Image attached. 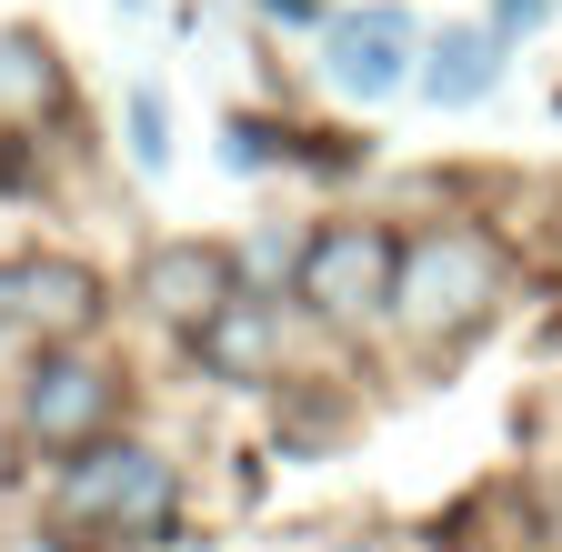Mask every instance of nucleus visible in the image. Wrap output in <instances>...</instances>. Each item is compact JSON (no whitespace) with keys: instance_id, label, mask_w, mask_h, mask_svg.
<instances>
[{"instance_id":"f257e3e1","label":"nucleus","mask_w":562,"mask_h":552,"mask_svg":"<svg viewBox=\"0 0 562 552\" xmlns=\"http://www.w3.org/2000/svg\"><path fill=\"white\" fill-rule=\"evenodd\" d=\"M50 522L60 532H91V542H151L171 522V462L140 452V442H101L60 472L50 493Z\"/></svg>"},{"instance_id":"f03ea898","label":"nucleus","mask_w":562,"mask_h":552,"mask_svg":"<svg viewBox=\"0 0 562 552\" xmlns=\"http://www.w3.org/2000/svg\"><path fill=\"white\" fill-rule=\"evenodd\" d=\"M492 292H503V251H492L482 232H422V241H402L392 312L412 331H462V322L492 312Z\"/></svg>"},{"instance_id":"7ed1b4c3","label":"nucleus","mask_w":562,"mask_h":552,"mask_svg":"<svg viewBox=\"0 0 562 552\" xmlns=\"http://www.w3.org/2000/svg\"><path fill=\"white\" fill-rule=\"evenodd\" d=\"M392 282H402V241L372 232V222H341L302 251V302L331 312V322H372L392 312Z\"/></svg>"},{"instance_id":"20e7f679","label":"nucleus","mask_w":562,"mask_h":552,"mask_svg":"<svg viewBox=\"0 0 562 552\" xmlns=\"http://www.w3.org/2000/svg\"><path fill=\"white\" fill-rule=\"evenodd\" d=\"M412 50H422V31L392 11V0H372V11H341L322 31V81L341 101H392L412 81Z\"/></svg>"},{"instance_id":"39448f33","label":"nucleus","mask_w":562,"mask_h":552,"mask_svg":"<svg viewBox=\"0 0 562 552\" xmlns=\"http://www.w3.org/2000/svg\"><path fill=\"white\" fill-rule=\"evenodd\" d=\"M21 423H31V442H50V452H81V442L111 423V372L81 362V352H50V362L31 372Z\"/></svg>"},{"instance_id":"423d86ee","label":"nucleus","mask_w":562,"mask_h":552,"mask_svg":"<svg viewBox=\"0 0 562 552\" xmlns=\"http://www.w3.org/2000/svg\"><path fill=\"white\" fill-rule=\"evenodd\" d=\"M232 302H241V271H232L222 241H171V251H151V312H161V322L211 331Z\"/></svg>"},{"instance_id":"0eeeda50","label":"nucleus","mask_w":562,"mask_h":552,"mask_svg":"<svg viewBox=\"0 0 562 552\" xmlns=\"http://www.w3.org/2000/svg\"><path fill=\"white\" fill-rule=\"evenodd\" d=\"M0 322H91V271H70V261H0Z\"/></svg>"},{"instance_id":"6e6552de","label":"nucleus","mask_w":562,"mask_h":552,"mask_svg":"<svg viewBox=\"0 0 562 552\" xmlns=\"http://www.w3.org/2000/svg\"><path fill=\"white\" fill-rule=\"evenodd\" d=\"M492 81H503V41H492V31H442L432 60H422V91H432L442 111H472Z\"/></svg>"},{"instance_id":"1a4fd4ad","label":"nucleus","mask_w":562,"mask_h":552,"mask_svg":"<svg viewBox=\"0 0 562 552\" xmlns=\"http://www.w3.org/2000/svg\"><path fill=\"white\" fill-rule=\"evenodd\" d=\"M201 352H211V372H261V362H271V322H261V302L241 292L222 322L201 331Z\"/></svg>"},{"instance_id":"9d476101","label":"nucleus","mask_w":562,"mask_h":552,"mask_svg":"<svg viewBox=\"0 0 562 552\" xmlns=\"http://www.w3.org/2000/svg\"><path fill=\"white\" fill-rule=\"evenodd\" d=\"M131 161H140V171L171 161V101H161L151 81H131Z\"/></svg>"},{"instance_id":"9b49d317","label":"nucleus","mask_w":562,"mask_h":552,"mask_svg":"<svg viewBox=\"0 0 562 552\" xmlns=\"http://www.w3.org/2000/svg\"><path fill=\"white\" fill-rule=\"evenodd\" d=\"M41 91H50V60L31 41H0V111H31Z\"/></svg>"},{"instance_id":"f8f14e48","label":"nucleus","mask_w":562,"mask_h":552,"mask_svg":"<svg viewBox=\"0 0 562 552\" xmlns=\"http://www.w3.org/2000/svg\"><path fill=\"white\" fill-rule=\"evenodd\" d=\"M271 142H281V131H261V121H232V131H222V161H232V171H261V161H271Z\"/></svg>"},{"instance_id":"ddd939ff","label":"nucleus","mask_w":562,"mask_h":552,"mask_svg":"<svg viewBox=\"0 0 562 552\" xmlns=\"http://www.w3.org/2000/svg\"><path fill=\"white\" fill-rule=\"evenodd\" d=\"M542 21V0H503V31H532Z\"/></svg>"},{"instance_id":"4468645a","label":"nucleus","mask_w":562,"mask_h":552,"mask_svg":"<svg viewBox=\"0 0 562 552\" xmlns=\"http://www.w3.org/2000/svg\"><path fill=\"white\" fill-rule=\"evenodd\" d=\"M261 11H271V21H312V0H261Z\"/></svg>"}]
</instances>
